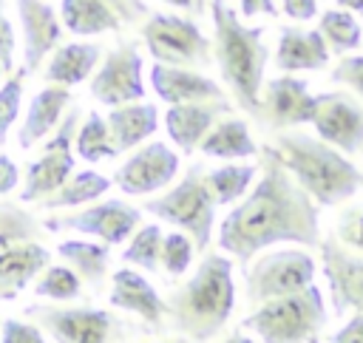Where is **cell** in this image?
<instances>
[{"label":"cell","mask_w":363,"mask_h":343,"mask_svg":"<svg viewBox=\"0 0 363 343\" xmlns=\"http://www.w3.org/2000/svg\"><path fill=\"white\" fill-rule=\"evenodd\" d=\"M261 179L218 224V249L241 266L275 244L320 247V210L281 164L272 145L261 147Z\"/></svg>","instance_id":"cell-1"},{"label":"cell","mask_w":363,"mask_h":343,"mask_svg":"<svg viewBox=\"0 0 363 343\" xmlns=\"http://www.w3.org/2000/svg\"><path fill=\"white\" fill-rule=\"evenodd\" d=\"M207 9L213 20V60L221 71V79L233 91L238 108L258 119L264 68L269 60L264 26H247L241 14L227 6V0H210Z\"/></svg>","instance_id":"cell-2"},{"label":"cell","mask_w":363,"mask_h":343,"mask_svg":"<svg viewBox=\"0 0 363 343\" xmlns=\"http://www.w3.org/2000/svg\"><path fill=\"white\" fill-rule=\"evenodd\" d=\"M272 150L318 207L343 204L363 187L360 167L346 153L312 133L295 128L278 130L272 139Z\"/></svg>","instance_id":"cell-3"},{"label":"cell","mask_w":363,"mask_h":343,"mask_svg":"<svg viewBox=\"0 0 363 343\" xmlns=\"http://www.w3.org/2000/svg\"><path fill=\"white\" fill-rule=\"evenodd\" d=\"M235 309V281L233 261L216 252H207L196 266L193 278L167 298L164 312L170 323L184 337L204 343L221 332Z\"/></svg>","instance_id":"cell-4"},{"label":"cell","mask_w":363,"mask_h":343,"mask_svg":"<svg viewBox=\"0 0 363 343\" xmlns=\"http://www.w3.org/2000/svg\"><path fill=\"white\" fill-rule=\"evenodd\" d=\"M329 309L318 283L284 298H272L250 312L241 326L261 337V343H318Z\"/></svg>","instance_id":"cell-5"},{"label":"cell","mask_w":363,"mask_h":343,"mask_svg":"<svg viewBox=\"0 0 363 343\" xmlns=\"http://www.w3.org/2000/svg\"><path fill=\"white\" fill-rule=\"evenodd\" d=\"M139 210H147L159 221H167V224L184 230L193 238L196 249L210 247L213 221H216V201L207 190L204 170L199 164H193L176 187H170L159 198H147Z\"/></svg>","instance_id":"cell-6"},{"label":"cell","mask_w":363,"mask_h":343,"mask_svg":"<svg viewBox=\"0 0 363 343\" xmlns=\"http://www.w3.org/2000/svg\"><path fill=\"white\" fill-rule=\"evenodd\" d=\"M145 48L156 62L179 68H201L213 62V40L187 14L150 11L142 23Z\"/></svg>","instance_id":"cell-7"},{"label":"cell","mask_w":363,"mask_h":343,"mask_svg":"<svg viewBox=\"0 0 363 343\" xmlns=\"http://www.w3.org/2000/svg\"><path fill=\"white\" fill-rule=\"evenodd\" d=\"M315 258L301 247H281L258 255L252 266H244L247 300L261 306L272 298L295 295L315 283Z\"/></svg>","instance_id":"cell-8"},{"label":"cell","mask_w":363,"mask_h":343,"mask_svg":"<svg viewBox=\"0 0 363 343\" xmlns=\"http://www.w3.org/2000/svg\"><path fill=\"white\" fill-rule=\"evenodd\" d=\"M145 60L133 43H119L99 60L91 77V96L108 108L142 102L145 96Z\"/></svg>","instance_id":"cell-9"},{"label":"cell","mask_w":363,"mask_h":343,"mask_svg":"<svg viewBox=\"0 0 363 343\" xmlns=\"http://www.w3.org/2000/svg\"><path fill=\"white\" fill-rule=\"evenodd\" d=\"M315 136L346 156L363 153V102L346 91L315 94Z\"/></svg>","instance_id":"cell-10"},{"label":"cell","mask_w":363,"mask_h":343,"mask_svg":"<svg viewBox=\"0 0 363 343\" xmlns=\"http://www.w3.org/2000/svg\"><path fill=\"white\" fill-rule=\"evenodd\" d=\"M142 210L130 207L122 198H108V201H91L85 210L74 215H60V218H45V230H77L85 235L99 238L102 244L113 247L130 238V232L139 227Z\"/></svg>","instance_id":"cell-11"},{"label":"cell","mask_w":363,"mask_h":343,"mask_svg":"<svg viewBox=\"0 0 363 343\" xmlns=\"http://www.w3.org/2000/svg\"><path fill=\"white\" fill-rule=\"evenodd\" d=\"M179 176V153L164 142H147L130 153L113 173L116 187L125 196H150L167 187Z\"/></svg>","instance_id":"cell-12"},{"label":"cell","mask_w":363,"mask_h":343,"mask_svg":"<svg viewBox=\"0 0 363 343\" xmlns=\"http://www.w3.org/2000/svg\"><path fill=\"white\" fill-rule=\"evenodd\" d=\"M320 261L329 283V300L335 315L360 312L363 315V252L343 247L335 235L320 238Z\"/></svg>","instance_id":"cell-13"},{"label":"cell","mask_w":363,"mask_h":343,"mask_svg":"<svg viewBox=\"0 0 363 343\" xmlns=\"http://www.w3.org/2000/svg\"><path fill=\"white\" fill-rule=\"evenodd\" d=\"M315 116V94H309V82L292 74H281L261 88V113L258 119L278 130H289L312 122Z\"/></svg>","instance_id":"cell-14"},{"label":"cell","mask_w":363,"mask_h":343,"mask_svg":"<svg viewBox=\"0 0 363 343\" xmlns=\"http://www.w3.org/2000/svg\"><path fill=\"white\" fill-rule=\"evenodd\" d=\"M28 312L40 315V323L54 334L57 343H111L116 326L122 323L111 312L88 309V306H77V309L34 306Z\"/></svg>","instance_id":"cell-15"},{"label":"cell","mask_w":363,"mask_h":343,"mask_svg":"<svg viewBox=\"0 0 363 343\" xmlns=\"http://www.w3.org/2000/svg\"><path fill=\"white\" fill-rule=\"evenodd\" d=\"M14 9L23 28V68L26 74H34L60 45L62 20L48 0H14Z\"/></svg>","instance_id":"cell-16"},{"label":"cell","mask_w":363,"mask_h":343,"mask_svg":"<svg viewBox=\"0 0 363 343\" xmlns=\"http://www.w3.org/2000/svg\"><path fill=\"white\" fill-rule=\"evenodd\" d=\"M233 105L224 99H210V102H187V105H170L164 111V130L170 136V142L187 156L193 150H199L201 139L207 136V130L221 119L230 116Z\"/></svg>","instance_id":"cell-17"},{"label":"cell","mask_w":363,"mask_h":343,"mask_svg":"<svg viewBox=\"0 0 363 343\" xmlns=\"http://www.w3.org/2000/svg\"><path fill=\"white\" fill-rule=\"evenodd\" d=\"M147 82L153 94L167 102V105H187V102H210V99H224V91L216 79L204 77L196 68H179V65H164L153 62Z\"/></svg>","instance_id":"cell-18"},{"label":"cell","mask_w":363,"mask_h":343,"mask_svg":"<svg viewBox=\"0 0 363 343\" xmlns=\"http://www.w3.org/2000/svg\"><path fill=\"white\" fill-rule=\"evenodd\" d=\"M329 45L318 28L284 26L275 45V68L284 74L295 71H320L329 65Z\"/></svg>","instance_id":"cell-19"},{"label":"cell","mask_w":363,"mask_h":343,"mask_svg":"<svg viewBox=\"0 0 363 343\" xmlns=\"http://www.w3.org/2000/svg\"><path fill=\"white\" fill-rule=\"evenodd\" d=\"M68 105H71V88H65V85H45V88H40L31 96L26 119L20 125V133H17L20 150H28L40 139H45L60 125V119H62Z\"/></svg>","instance_id":"cell-20"},{"label":"cell","mask_w":363,"mask_h":343,"mask_svg":"<svg viewBox=\"0 0 363 343\" xmlns=\"http://www.w3.org/2000/svg\"><path fill=\"white\" fill-rule=\"evenodd\" d=\"M111 306L125 309L147 323H159L164 315V300L153 289V283L133 266H122L111 278Z\"/></svg>","instance_id":"cell-21"},{"label":"cell","mask_w":363,"mask_h":343,"mask_svg":"<svg viewBox=\"0 0 363 343\" xmlns=\"http://www.w3.org/2000/svg\"><path fill=\"white\" fill-rule=\"evenodd\" d=\"M51 261V252L37 241H23L0 249V300H14L31 278H37Z\"/></svg>","instance_id":"cell-22"},{"label":"cell","mask_w":363,"mask_h":343,"mask_svg":"<svg viewBox=\"0 0 363 343\" xmlns=\"http://www.w3.org/2000/svg\"><path fill=\"white\" fill-rule=\"evenodd\" d=\"M102 60V48L96 43H60L45 62V82L74 88L85 82Z\"/></svg>","instance_id":"cell-23"},{"label":"cell","mask_w":363,"mask_h":343,"mask_svg":"<svg viewBox=\"0 0 363 343\" xmlns=\"http://www.w3.org/2000/svg\"><path fill=\"white\" fill-rule=\"evenodd\" d=\"M71 173H74V153L71 150L43 147V153L34 162H28V167H26V184L20 193V204L43 201L57 187H62Z\"/></svg>","instance_id":"cell-24"},{"label":"cell","mask_w":363,"mask_h":343,"mask_svg":"<svg viewBox=\"0 0 363 343\" xmlns=\"http://www.w3.org/2000/svg\"><path fill=\"white\" fill-rule=\"evenodd\" d=\"M105 122H108L111 142H113L116 153H125V150H133L139 142H145L147 136L156 133V128H159V108L150 105V102L116 105V108H111Z\"/></svg>","instance_id":"cell-25"},{"label":"cell","mask_w":363,"mask_h":343,"mask_svg":"<svg viewBox=\"0 0 363 343\" xmlns=\"http://www.w3.org/2000/svg\"><path fill=\"white\" fill-rule=\"evenodd\" d=\"M199 150L210 159H250L258 153V145L250 133V125L238 116H221L207 136L201 139Z\"/></svg>","instance_id":"cell-26"},{"label":"cell","mask_w":363,"mask_h":343,"mask_svg":"<svg viewBox=\"0 0 363 343\" xmlns=\"http://www.w3.org/2000/svg\"><path fill=\"white\" fill-rule=\"evenodd\" d=\"M60 20L77 37H96L108 31H119L122 20L102 0H60Z\"/></svg>","instance_id":"cell-27"},{"label":"cell","mask_w":363,"mask_h":343,"mask_svg":"<svg viewBox=\"0 0 363 343\" xmlns=\"http://www.w3.org/2000/svg\"><path fill=\"white\" fill-rule=\"evenodd\" d=\"M57 255L88 283H94V289L102 286L105 272H108V261H111V249L108 244H96V241H85V238H68L57 244Z\"/></svg>","instance_id":"cell-28"},{"label":"cell","mask_w":363,"mask_h":343,"mask_svg":"<svg viewBox=\"0 0 363 343\" xmlns=\"http://www.w3.org/2000/svg\"><path fill=\"white\" fill-rule=\"evenodd\" d=\"M111 187V179L96 173V170H79L71 173L65 179L62 187H57L51 196H45L40 201V210H62V207H79V204H91L99 196H105Z\"/></svg>","instance_id":"cell-29"},{"label":"cell","mask_w":363,"mask_h":343,"mask_svg":"<svg viewBox=\"0 0 363 343\" xmlns=\"http://www.w3.org/2000/svg\"><path fill=\"white\" fill-rule=\"evenodd\" d=\"M255 173H258L255 164H221L216 170H207L204 181H207V190H210L216 207L241 201L255 181Z\"/></svg>","instance_id":"cell-30"},{"label":"cell","mask_w":363,"mask_h":343,"mask_svg":"<svg viewBox=\"0 0 363 343\" xmlns=\"http://www.w3.org/2000/svg\"><path fill=\"white\" fill-rule=\"evenodd\" d=\"M74 150L82 162L88 164H96V162H105V159H116V147L111 142V130H108V122L105 116H99L96 111H91L82 125L77 128V136H74Z\"/></svg>","instance_id":"cell-31"},{"label":"cell","mask_w":363,"mask_h":343,"mask_svg":"<svg viewBox=\"0 0 363 343\" xmlns=\"http://www.w3.org/2000/svg\"><path fill=\"white\" fill-rule=\"evenodd\" d=\"M318 31L335 54H349L363 43V28L346 9H326L318 20Z\"/></svg>","instance_id":"cell-32"},{"label":"cell","mask_w":363,"mask_h":343,"mask_svg":"<svg viewBox=\"0 0 363 343\" xmlns=\"http://www.w3.org/2000/svg\"><path fill=\"white\" fill-rule=\"evenodd\" d=\"M162 227L159 224H142L139 232H133V238L128 241L122 261L130 264L133 269H145V272H156L159 269V249H162Z\"/></svg>","instance_id":"cell-33"},{"label":"cell","mask_w":363,"mask_h":343,"mask_svg":"<svg viewBox=\"0 0 363 343\" xmlns=\"http://www.w3.org/2000/svg\"><path fill=\"white\" fill-rule=\"evenodd\" d=\"M82 292V278L68 266V264H54L45 266L34 283L37 298H51V300H71Z\"/></svg>","instance_id":"cell-34"},{"label":"cell","mask_w":363,"mask_h":343,"mask_svg":"<svg viewBox=\"0 0 363 343\" xmlns=\"http://www.w3.org/2000/svg\"><path fill=\"white\" fill-rule=\"evenodd\" d=\"M40 230L43 227L31 213L17 210L14 204H0V249H9L23 241H34Z\"/></svg>","instance_id":"cell-35"},{"label":"cell","mask_w":363,"mask_h":343,"mask_svg":"<svg viewBox=\"0 0 363 343\" xmlns=\"http://www.w3.org/2000/svg\"><path fill=\"white\" fill-rule=\"evenodd\" d=\"M196 255V244L187 232H164L162 235V249H159V266L170 275V278H182Z\"/></svg>","instance_id":"cell-36"},{"label":"cell","mask_w":363,"mask_h":343,"mask_svg":"<svg viewBox=\"0 0 363 343\" xmlns=\"http://www.w3.org/2000/svg\"><path fill=\"white\" fill-rule=\"evenodd\" d=\"M23 88H26V68L14 71L6 77V82L0 85V142H6L11 125L20 116V105H23Z\"/></svg>","instance_id":"cell-37"},{"label":"cell","mask_w":363,"mask_h":343,"mask_svg":"<svg viewBox=\"0 0 363 343\" xmlns=\"http://www.w3.org/2000/svg\"><path fill=\"white\" fill-rule=\"evenodd\" d=\"M335 238L354 249V252H363V204H352V207H343L337 221H335Z\"/></svg>","instance_id":"cell-38"},{"label":"cell","mask_w":363,"mask_h":343,"mask_svg":"<svg viewBox=\"0 0 363 343\" xmlns=\"http://www.w3.org/2000/svg\"><path fill=\"white\" fill-rule=\"evenodd\" d=\"M332 82L346 85L349 91H354L363 99V54H343L337 60V65L329 74Z\"/></svg>","instance_id":"cell-39"},{"label":"cell","mask_w":363,"mask_h":343,"mask_svg":"<svg viewBox=\"0 0 363 343\" xmlns=\"http://www.w3.org/2000/svg\"><path fill=\"white\" fill-rule=\"evenodd\" d=\"M0 343H48V340L37 326L14 320V317H6L3 320V332H0Z\"/></svg>","instance_id":"cell-40"},{"label":"cell","mask_w":363,"mask_h":343,"mask_svg":"<svg viewBox=\"0 0 363 343\" xmlns=\"http://www.w3.org/2000/svg\"><path fill=\"white\" fill-rule=\"evenodd\" d=\"M14 48H17V34H14V26L11 20L0 11V68L3 74H14Z\"/></svg>","instance_id":"cell-41"},{"label":"cell","mask_w":363,"mask_h":343,"mask_svg":"<svg viewBox=\"0 0 363 343\" xmlns=\"http://www.w3.org/2000/svg\"><path fill=\"white\" fill-rule=\"evenodd\" d=\"M102 3L116 11V17L122 20V26L125 23H136V20H142V17L150 14V9L145 6V0H102Z\"/></svg>","instance_id":"cell-42"},{"label":"cell","mask_w":363,"mask_h":343,"mask_svg":"<svg viewBox=\"0 0 363 343\" xmlns=\"http://www.w3.org/2000/svg\"><path fill=\"white\" fill-rule=\"evenodd\" d=\"M281 9L289 20H298V23L318 17V0H281Z\"/></svg>","instance_id":"cell-43"},{"label":"cell","mask_w":363,"mask_h":343,"mask_svg":"<svg viewBox=\"0 0 363 343\" xmlns=\"http://www.w3.org/2000/svg\"><path fill=\"white\" fill-rule=\"evenodd\" d=\"M332 343H363V315L354 312V315L332 334Z\"/></svg>","instance_id":"cell-44"},{"label":"cell","mask_w":363,"mask_h":343,"mask_svg":"<svg viewBox=\"0 0 363 343\" xmlns=\"http://www.w3.org/2000/svg\"><path fill=\"white\" fill-rule=\"evenodd\" d=\"M17 181H20V170H17L14 159L6 156V153H0V196L11 193L17 187Z\"/></svg>","instance_id":"cell-45"},{"label":"cell","mask_w":363,"mask_h":343,"mask_svg":"<svg viewBox=\"0 0 363 343\" xmlns=\"http://www.w3.org/2000/svg\"><path fill=\"white\" fill-rule=\"evenodd\" d=\"M238 11L241 17H258V14H267V17H275L278 14V6L275 0H238Z\"/></svg>","instance_id":"cell-46"},{"label":"cell","mask_w":363,"mask_h":343,"mask_svg":"<svg viewBox=\"0 0 363 343\" xmlns=\"http://www.w3.org/2000/svg\"><path fill=\"white\" fill-rule=\"evenodd\" d=\"M162 3H167V6L179 9V11H182V14H187V17H193V14H201V11H204V0H162Z\"/></svg>","instance_id":"cell-47"},{"label":"cell","mask_w":363,"mask_h":343,"mask_svg":"<svg viewBox=\"0 0 363 343\" xmlns=\"http://www.w3.org/2000/svg\"><path fill=\"white\" fill-rule=\"evenodd\" d=\"M337 3V9H346V11H357V14H363V0H335Z\"/></svg>","instance_id":"cell-48"},{"label":"cell","mask_w":363,"mask_h":343,"mask_svg":"<svg viewBox=\"0 0 363 343\" xmlns=\"http://www.w3.org/2000/svg\"><path fill=\"white\" fill-rule=\"evenodd\" d=\"M224 343H255L252 337H247V334H241V332H235V334H230Z\"/></svg>","instance_id":"cell-49"},{"label":"cell","mask_w":363,"mask_h":343,"mask_svg":"<svg viewBox=\"0 0 363 343\" xmlns=\"http://www.w3.org/2000/svg\"><path fill=\"white\" fill-rule=\"evenodd\" d=\"M3 77H6V74H3V68H0V79H3Z\"/></svg>","instance_id":"cell-50"},{"label":"cell","mask_w":363,"mask_h":343,"mask_svg":"<svg viewBox=\"0 0 363 343\" xmlns=\"http://www.w3.org/2000/svg\"><path fill=\"white\" fill-rule=\"evenodd\" d=\"M0 11H3V0H0Z\"/></svg>","instance_id":"cell-51"},{"label":"cell","mask_w":363,"mask_h":343,"mask_svg":"<svg viewBox=\"0 0 363 343\" xmlns=\"http://www.w3.org/2000/svg\"><path fill=\"white\" fill-rule=\"evenodd\" d=\"M156 343H159V340H156ZM162 343H164V340H162ZM182 343H184V340H182Z\"/></svg>","instance_id":"cell-52"}]
</instances>
